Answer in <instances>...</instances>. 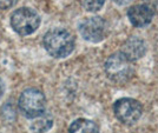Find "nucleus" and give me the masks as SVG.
<instances>
[{
	"instance_id": "nucleus-11",
	"label": "nucleus",
	"mask_w": 158,
	"mask_h": 133,
	"mask_svg": "<svg viewBox=\"0 0 158 133\" xmlns=\"http://www.w3.org/2000/svg\"><path fill=\"white\" fill-rule=\"evenodd\" d=\"M81 6L89 12H97L104 6L105 0H79Z\"/></svg>"
},
{
	"instance_id": "nucleus-4",
	"label": "nucleus",
	"mask_w": 158,
	"mask_h": 133,
	"mask_svg": "<svg viewBox=\"0 0 158 133\" xmlns=\"http://www.w3.org/2000/svg\"><path fill=\"white\" fill-rule=\"evenodd\" d=\"M40 25V17L32 8L21 7L11 15V26L15 33L30 35L37 31Z\"/></svg>"
},
{
	"instance_id": "nucleus-5",
	"label": "nucleus",
	"mask_w": 158,
	"mask_h": 133,
	"mask_svg": "<svg viewBox=\"0 0 158 133\" xmlns=\"http://www.w3.org/2000/svg\"><path fill=\"white\" fill-rule=\"evenodd\" d=\"M113 112L116 118L124 125H133L140 119L143 113V106L138 100L132 98H122L114 103Z\"/></svg>"
},
{
	"instance_id": "nucleus-6",
	"label": "nucleus",
	"mask_w": 158,
	"mask_h": 133,
	"mask_svg": "<svg viewBox=\"0 0 158 133\" xmlns=\"http://www.w3.org/2000/svg\"><path fill=\"white\" fill-rule=\"evenodd\" d=\"M106 21L100 17L86 18L79 24V33L90 42H100L106 35Z\"/></svg>"
},
{
	"instance_id": "nucleus-8",
	"label": "nucleus",
	"mask_w": 158,
	"mask_h": 133,
	"mask_svg": "<svg viewBox=\"0 0 158 133\" xmlns=\"http://www.w3.org/2000/svg\"><path fill=\"white\" fill-rule=\"evenodd\" d=\"M120 52L124 54L127 59L131 60L133 62L136 60L140 59L145 54V52H146L145 42L138 37H131L124 42Z\"/></svg>"
},
{
	"instance_id": "nucleus-7",
	"label": "nucleus",
	"mask_w": 158,
	"mask_h": 133,
	"mask_svg": "<svg viewBox=\"0 0 158 133\" xmlns=\"http://www.w3.org/2000/svg\"><path fill=\"white\" fill-rule=\"evenodd\" d=\"M153 12L145 4H139L127 10V18L135 27H145L152 21Z\"/></svg>"
},
{
	"instance_id": "nucleus-15",
	"label": "nucleus",
	"mask_w": 158,
	"mask_h": 133,
	"mask_svg": "<svg viewBox=\"0 0 158 133\" xmlns=\"http://www.w3.org/2000/svg\"><path fill=\"white\" fill-rule=\"evenodd\" d=\"M4 92H5V85H4V81L0 79V98L2 97Z\"/></svg>"
},
{
	"instance_id": "nucleus-1",
	"label": "nucleus",
	"mask_w": 158,
	"mask_h": 133,
	"mask_svg": "<svg viewBox=\"0 0 158 133\" xmlns=\"http://www.w3.org/2000/svg\"><path fill=\"white\" fill-rule=\"evenodd\" d=\"M47 53L53 58H66L74 50V39L72 34L64 28L50 30L43 40Z\"/></svg>"
},
{
	"instance_id": "nucleus-2",
	"label": "nucleus",
	"mask_w": 158,
	"mask_h": 133,
	"mask_svg": "<svg viewBox=\"0 0 158 133\" xmlns=\"http://www.w3.org/2000/svg\"><path fill=\"white\" fill-rule=\"evenodd\" d=\"M105 73L107 78L116 84H125L135 73L133 62L120 51L111 54L105 61Z\"/></svg>"
},
{
	"instance_id": "nucleus-14",
	"label": "nucleus",
	"mask_w": 158,
	"mask_h": 133,
	"mask_svg": "<svg viewBox=\"0 0 158 133\" xmlns=\"http://www.w3.org/2000/svg\"><path fill=\"white\" fill-rule=\"evenodd\" d=\"M117 5H119V6H125V5H127V4H130L132 0H113Z\"/></svg>"
},
{
	"instance_id": "nucleus-13",
	"label": "nucleus",
	"mask_w": 158,
	"mask_h": 133,
	"mask_svg": "<svg viewBox=\"0 0 158 133\" xmlns=\"http://www.w3.org/2000/svg\"><path fill=\"white\" fill-rule=\"evenodd\" d=\"M145 5L151 8L153 13H158V0H144Z\"/></svg>"
},
{
	"instance_id": "nucleus-3",
	"label": "nucleus",
	"mask_w": 158,
	"mask_h": 133,
	"mask_svg": "<svg viewBox=\"0 0 158 133\" xmlns=\"http://www.w3.org/2000/svg\"><path fill=\"white\" fill-rule=\"evenodd\" d=\"M20 112L28 119H34L45 112L46 98L38 88H26L18 101Z\"/></svg>"
},
{
	"instance_id": "nucleus-12",
	"label": "nucleus",
	"mask_w": 158,
	"mask_h": 133,
	"mask_svg": "<svg viewBox=\"0 0 158 133\" xmlns=\"http://www.w3.org/2000/svg\"><path fill=\"white\" fill-rule=\"evenodd\" d=\"M17 0H0V10H8L13 7Z\"/></svg>"
},
{
	"instance_id": "nucleus-9",
	"label": "nucleus",
	"mask_w": 158,
	"mask_h": 133,
	"mask_svg": "<svg viewBox=\"0 0 158 133\" xmlns=\"http://www.w3.org/2000/svg\"><path fill=\"white\" fill-rule=\"evenodd\" d=\"M69 133H99V128L92 120L79 118L70 125Z\"/></svg>"
},
{
	"instance_id": "nucleus-10",
	"label": "nucleus",
	"mask_w": 158,
	"mask_h": 133,
	"mask_svg": "<svg viewBox=\"0 0 158 133\" xmlns=\"http://www.w3.org/2000/svg\"><path fill=\"white\" fill-rule=\"evenodd\" d=\"M52 126H53L52 115L46 113V112H44L41 115L34 118V120H33L32 124H31V131L33 133H45Z\"/></svg>"
}]
</instances>
